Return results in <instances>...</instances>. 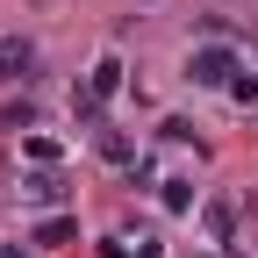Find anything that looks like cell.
Listing matches in <instances>:
<instances>
[{"label": "cell", "mask_w": 258, "mask_h": 258, "mask_svg": "<svg viewBox=\"0 0 258 258\" xmlns=\"http://www.w3.org/2000/svg\"><path fill=\"white\" fill-rule=\"evenodd\" d=\"M222 93H230V101H244V108H251V101H258V72H237V79L222 86Z\"/></svg>", "instance_id": "9"}, {"label": "cell", "mask_w": 258, "mask_h": 258, "mask_svg": "<svg viewBox=\"0 0 258 258\" xmlns=\"http://www.w3.org/2000/svg\"><path fill=\"white\" fill-rule=\"evenodd\" d=\"M158 201H165L172 215H186L194 208V179H158Z\"/></svg>", "instance_id": "8"}, {"label": "cell", "mask_w": 258, "mask_h": 258, "mask_svg": "<svg viewBox=\"0 0 258 258\" xmlns=\"http://www.w3.org/2000/svg\"><path fill=\"white\" fill-rule=\"evenodd\" d=\"M115 93H122V57H101V64L86 72V101H93V108H108Z\"/></svg>", "instance_id": "3"}, {"label": "cell", "mask_w": 258, "mask_h": 258, "mask_svg": "<svg viewBox=\"0 0 258 258\" xmlns=\"http://www.w3.org/2000/svg\"><path fill=\"white\" fill-rule=\"evenodd\" d=\"M22 194H29L36 208H64V179H57V172H29V179H22Z\"/></svg>", "instance_id": "6"}, {"label": "cell", "mask_w": 258, "mask_h": 258, "mask_svg": "<svg viewBox=\"0 0 258 258\" xmlns=\"http://www.w3.org/2000/svg\"><path fill=\"white\" fill-rule=\"evenodd\" d=\"M101 158L108 165H137V144H129L122 129H101Z\"/></svg>", "instance_id": "7"}, {"label": "cell", "mask_w": 258, "mask_h": 258, "mask_svg": "<svg viewBox=\"0 0 258 258\" xmlns=\"http://www.w3.org/2000/svg\"><path fill=\"white\" fill-rule=\"evenodd\" d=\"M237 72H244V64H237L230 43H201V50L186 57V79H194V86H230Z\"/></svg>", "instance_id": "1"}, {"label": "cell", "mask_w": 258, "mask_h": 258, "mask_svg": "<svg viewBox=\"0 0 258 258\" xmlns=\"http://www.w3.org/2000/svg\"><path fill=\"white\" fill-rule=\"evenodd\" d=\"M201 230H208V244H230L237 237V201L230 194H215V201L201 208Z\"/></svg>", "instance_id": "4"}, {"label": "cell", "mask_w": 258, "mask_h": 258, "mask_svg": "<svg viewBox=\"0 0 258 258\" xmlns=\"http://www.w3.org/2000/svg\"><path fill=\"white\" fill-rule=\"evenodd\" d=\"M201 258H222V251H201Z\"/></svg>", "instance_id": "11"}, {"label": "cell", "mask_w": 258, "mask_h": 258, "mask_svg": "<svg viewBox=\"0 0 258 258\" xmlns=\"http://www.w3.org/2000/svg\"><path fill=\"white\" fill-rule=\"evenodd\" d=\"M72 237H79V215H64V208L43 215L36 230H29V244H50V251H57V244H72Z\"/></svg>", "instance_id": "5"}, {"label": "cell", "mask_w": 258, "mask_h": 258, "mask_svg": "<svg viewBox=\"0 0 258 258\" xmlns=\"http://www.w3.org/2000/svg\"><path fill=\"white\" fill-rule=\"evenodd\" d=\"M36 72V43L29 36H0V79H29Z\"/></svg>", "instance_id": "2"}, {"label": "cell", "mask_w": 258, "mask_h": 258, "mask_svg": "<svg viewBox=\"0 0 258 258\" xmlns=\"http://www.w3.org/2000/svg\"><path fill=\"white\" fill-rule=\"evenodd\" d=\"M0 258H22V244H0Z\"/></svg>", "instance_id": "10"}]
</instances>
